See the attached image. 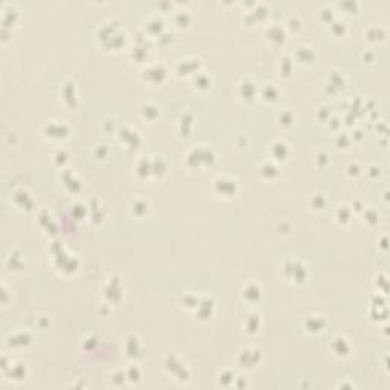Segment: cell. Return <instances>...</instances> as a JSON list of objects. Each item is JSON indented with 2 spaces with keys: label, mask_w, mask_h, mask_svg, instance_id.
Instances as JSON below:
<instances>
[{
  "label": "cell",
  "mask_w": 390,
  "mask_h": 390,
  "mask_svg": "<svg viewBox=\"0 0 390 390\" xmlns=\"http://www.w3.org/2000/svg\"><path fill=\"white\" fill-rule=\"evenodd\" d=\"M214 186L217 188V194H220V195H233L235 188H236V182L233 178H229L227 182H224L223 178L218 177L214 182Z\"/></svg>",
  "instance_id": "obj_1"
}]
</instances>
